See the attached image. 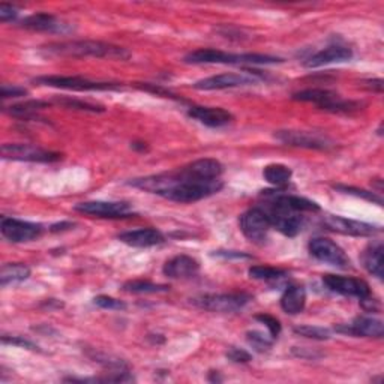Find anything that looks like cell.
<instances>
[{"label": "cell", "instance_id": "6da1fadb", "mask_svg": "<svg viewBox=\"0 0 384 384\" xmlns=\"http://www.w3.org/2000/svg\"><path fill=\"white\" fill-rule=\"evenodd\" d=\"M129 185L176 203L200 201L217 194L224 186L221 179L207 180L200 177L191 165L179 168L177 172L172 173L134 179Z\"/></svg>", "mask_w": 384, "mask_h": 384}, {"label": "cell", "instance_id": "7a4b0ae2", "mask_svg": "<svg viewBox=\"0 0 384 384\" xmlns=\"http://www.w3.org/2000/svg\"><path fill=\"white\" fill-rule=\"evenodd\" d=\"M49 56L60 58H108V59H128L129 51L117 45L101 41H66L56 42L44 47Z\"/></svg>", "mask_w": 384, "mask_h": 384}, {"label": "cell", "instance_id": "3957f363", "mask_svg": "<svg viewBox=\"0 0 384 384\" xmlns=\"http://www.w3.org/2000/svg\"><path fill=\"white\" fill-rule=\"evenodd\" d=\"M185 62L192 65L229 63V65H275L282 62L279 58L267 54H231L215 49H198L185 56Z\"/></svg>", "mask_w": 384, "mask_h": 384}, {"label": "cell", "instance_id": "277c9868", "mask_svg": "<svg viewBox=\"0 0 384 384\" xmlns=\"http://www.w3.org/2000/svg\"><path fill=\"white\" fill-rule=\"evenodd\" d=\"M293 99L300 101V103L315 104L319 108L331 111V113H344V115L357 111L360 108L359 103L344 99L338 94L331 92V90H326V89L300 90V92L293 95Z\"/></svg>", "mask_w": 384, "mask_h": 384}, {"label": "cell", "instance_id": "5b68a950", "mask_svg": "<svg viewBox=\"0 0 384 384\" xmlns=\"http://www.w3.org/2000/svg\"><path fill=\"white\" fill-rule=\"evenodd\" d=\"M251 299L246 293H230V295H203L191 302L197 308L212 312H236L243 309Z\"/></svg>", "mask_w": 384, "mask_h": 384}, {"label": "cell", "instance_id": "8992f818", "mask_svg": "<svg viewBox=\"0 0 384 384\" xmlns=\"http://www.w3.org/2000/svg\"><path fill=\"white\" fill-rule=\"evenodd\" d=\"M35 82L44 86H50L56 89L65 90H77V92H98V90H120V84L117 83H101L92 82L83 77H65V75H45L35 78Z\"/></svg>", "mask_w": 384, "mask_h": 384}, {"label": "cell", "instance_id": "52a82bcc", "mask_svg": "<svg viewBox=\"0 0 384 384\" xmlns=\"http://www.w3.org/2000/svg\"><path fill=\"white\" fill-rule=\"evenodd\" d=\"M275 139L287 146H295V148L314 149V151H329L333 148V141L319 132L309 131H278Z\"/></svg>", "mask_w": 384, "mask_h": 384}, {"label": "cell", "instance_id": "ba28073f", "mask_svg": "<svg viewBox=\"0 0 384 384\" xmlns=\"http://www.w3.org/2000/svg\"><path fill=\"white\" fill-rule=\"evenodd\" d=\"M239 227L248 241L262 245L266 242L272 225H270L267 215L262 209L252 207L242 215L239 219Z\"/></svg>", "mask_w": 384, "mask_h": 384}, {"label": "cell", "instance_id": "9c48e42d", "mask_svg": "<svg viewBox=\"0 0 384 384\" xmlns=\"http://www.w3.org/2000/svg\"><path fill=\"white\" fill-rule=\"evenodd\" d=\"M77 212L96 218L119 219L132 217L134 212L129 203L125 201H84L74 207Z\"/></svg>", "mask_w": 384, "mask_h": 384}, {"label": "cell", "instance_id": "30bf717a", "mask_svg": "<svg viewBox=\"0 0 384 384\" xmlns=\"http://www.w3.org/2000/svg\"><path fill=\"white\" fill-rule=\"evenodd\" d=\"M2 158L4 160L26 162H56L62 160V155L44 151L32 144H4Z\"/></svg>", "mask_w": 384, "mask_h": 384}, {"label": "cell", "instance_id": "8fae6325", "mask_svg": "<svg viewBox=\"0 0 384 384\" xmlns=\"http://www.w3.org/2000/svg\"><path fill=\"white\" fill-rule=\"evenodd\" d=\"M258 71H245L243 74H233V72H225L219 75H213L203 78V80L197 82L194 84L198 90H222V89H233V87H241V86H250L255 84L258 82Z\"/></svg>", "mask_w": 384, "mask_h": 384}, {"label": "cell", "instance_id": "7c38bea8", "mask_svg": "<svg viewBox=\"0 0 384 384\" xmlns=\"http://www.w3.org/2000/svg\"><path fill=\"white\" fill-rule=\"evenodd\" d=\"M308 248L309 254L314 258H317L319 262L343 269L350 266V258L347 257L343 248L331 239H326V237H315V239L309 242Z\"/></svg>", "mask_w": 384, "mask_h": 384}, {"label": "cell", "instance_id": "4fadbf2b", "mask_svg": "<svg viewBox=\"0 0 384 384\" xmlns=\"http://www.w3.org/2000/svg\"><path fill=\"white\" fill-rule=\"evenodd\" d=\"M321 224L327 230L345 234V236H354V237H371L380 233V227L366 222H360L354 219H347L343 217H335V215H327L323 218Z\"/></svg>", "mask_w": 384, "mask_h": 384}, {"label": "cell", "instance_id": "5bb4252c", "mask_svg": "<svg viewBox=\"0 0 384 384\" xmlns=\"http://www.w3.org/2000/svg\"><path fill=\"white\" fill-rule=\"evenodd\" d=\"M323 284L333 293L343 296L357 297L364 300L371 296V288L365 281L350 276H340V275H324Z\"/></svg>", "mask_w": 384, "mask_h": 384}, {"label": "cell", "instance_id": "9a60e30c", "mask_svg": "<svg viewBox=\"0 0 384 384\" xmlns=\"http://www.w3.org/2000/svg\"><path fill=\"white\" fill-rule=\"evenodd\" d=\"M0 230H2V234L8 241L14 243H23L38 239L44 231L42 225L39 224L20 221L15 218H4L2 224H0Z\"/></svg>", "mask_w": 384, "mask_h": 384}, {"label": "cell", "instance_id": "2e32d148", "mask_svg": "<svg viewBox=\"0 0 384 384\" xmlns=\"http://www.w3.org/2000/svg\"><path fill=\"white\" fill-rule=\"evenodd\" d=\"M21 27L33 32H45V33H68L72 27L68 23L62 21L56 15L47 13H38L26 17L20 23Z\"/></svg>", "mask_w": 384, "mask_h": 384}, {"label": "cell", "instance_id": "e0dca14e", "mask_svg": "<svg viewBox=\"0 0 384 384\" xmlns=\"http://www.w3.org/2000/svg\"><path fill=\"white\" fill-rule=\"evenodd\" d=\"M338 333L364 338H381L384 335V326L380 320L372 317H357L350 324L335 326Z\"/></svg>", "mask_w": 384, "mask_h": 384}, {"label": "cell", "instance_id": "ac0fdd59", "mask_svg": "<svg viewBox=\"0 0 384 384\" xmlns=\"http://www.w3.org/2000/svg\"><path fill=\"white\" fill-rule=\"evenodd\" d=\"M188 116L196 119L197 122L203 123L209 128H222L227 127L233 122V115L230 111L219 108V107H191L188 110Z\"/></svg>", "mask_w": 384, "mask_h": 384}, {"label": "cell", "instance_id": "d6986e66", "mask_svg": "<svg viewBox=\"0 0 384 384\" xmlns=\"http://www.w3.org/2000/svg\"><path fill=\"white\" fill-rule=\"evenodd\" d=\"M162 272L172 279L194 278L200 272V263L189 255H176L164 264Z\"/></svg>", "mask_w": 384, "mask_h": 384}, {"label": "cell", "instance_id": "ffe728a7", "mask_svg": "<svg viewBox=\"0 0 384 384\" xmlns=\"http://www.w3.org/2000/svg\"><path fill=\"white\" fill-rule=\"evenodd\" d=\"M117 239L132 248H152L164 242V234L156 229H139L120 233Z\"/></svg>", "mask_w": 384, "mask_h": 384}, {"label": "cell", "instance_id": "44dd1931", "mask_svg": "<svg viewBox=\"0 0 384 384\" xmlns=\"http://www.w3.org/2000/svg\"><path fill=\"white\" fill-rule=\"evenodd\" d=\"M353 58V51L352 49L344 47V45H331L319 53L312 54L311 58L305 62V66L307 68H320L324 65H331V63H341L347 62Z\"/></svg>", "mask_w": 384, "mask_h": 384}, {"label": "cell", "instance_id": "7402d4cb", "mask_svg": "<svg viewBox=\"0 0 384 384\" xmlns=\"http://www.w3.org/2000/svg\"><path fill=\"white\" fill-rule=\"evenodd\" d=\"M307 305V291L300 286L288 287L281 297V308L290 315L300 314Z\"/></svg>", "mask_w": 384, "mask_h": 384}, {"label": "cell", "instance_id": "603a6c76", "mask_svg": "<svg viewBox=\"0 0 384 384\" xmlns=\"http://www.w3.org/2000/svg\"><path fill=\"white\" fill-rule=\"evenodd\" d=\"M383 243L380 241L368 245L362 252V263L368 272L378 279H383Z\"/></svg>", "mask_w": 384, "mask_h": 384}, {"label": "cell", "instance_id": "cb8c5ba5", "mask_svg": "<svg viewBox=\"0 0 384 384\" xmlns=\"http://www.w3.org/2000/svg\"><path fill=\"white\" fill-rule=\"evenodd\" d=\"M30 276V269L23 263H9L0 269V286L6 287L15 282H23Z\"/></svg>", "mask_w": 384, "mask_h": 384}, {"label": "cell", "instance_id": "d4e9b609", "mask_svg": "<svg viewBox=\"0 0 384 384\" xmlns=\"http://www.w3.org/2000/svg\"><path fill=\"white\" fill-rule=\"evenodd\" d=\"M263 176L270 185L274 186H284L290 182L293 176L291 168L282 164H270L263 170Z\"/></svg>", "mask_w": 384, "mask_h": 384}, {"label": "cell", "instance_id": "484cf974", "mask_svg": "<svg viewBox=\"0 0 384 384\" xmlns=\"http://www.w3.org/2000/svg\"><path fill=\"white\" fill-rule=\"evenodd\" d=\"M170 290L164 284H153L151 281H129L123 286V291L134 293V295H153V293H165Z\"/></svg>", "mask_w": 384, "mask_h": 384}, {"label": "cell", "instance_id": "4316f807", "mask_svg": "<svg viewBox=\"0 0 384 384\" xmlns=\"http://www.w3.org/2000/svg\"><path fill=\"white\" fill-rule=\"evenodd\" d=\"M248 274L252 279L257 281H266V282H272L278 281L287 276V272L284 269H278L272 266H252L248 270Z\"/></svg>", "mask_w": 384, "mask_h": 384}, {"label": "cell", "instance_id": "83f0119b", "mask_svg": "<svg viewBox=\"0 0 384 384\" xmlns=\"http://www.w3.org/2000/svg\"><path fill=\"white\" fill-rule=\"evenodd\" d=\"M49 104L47 103H42V101H29V103H25V104H15V105H11L6 111L9 113V115H13L15 117H21V119H30L37 115V113L47 107Z\"/></svg>", "mask_w": 384, "mask_h": 384}, {"label": "cell", "instance_id": "f1b7e54d", "mask_svg": "<svg viewBox=\"0 0 384 384\" xmlns=\"http://www.w3.org/2000/svg\"><path fill=\"white\" fill-rule=\"evenodd\" d=\"M282 198H284V201L287 203V205L293 210H296L299 213H303V212H320V206L317 205V203H314V201H311L308 198H305V197L293 196V194H288V192L282 191Z\"/></svg>", "mask_w": 384, "mask_h": 384}, {"label": "cell", "instance_id": "f546056e", "mask_svg": "<svg viewBox=\"0 0 384 384\" xmlns=\"http://www.w3.org/2000/svg\"><path fill=\"white\" fill-rule=\"evenodd\" d=\"M295 333L305 338H309V340H317V341H326L331 338L329 329H324V327H320V326H309V324L295 327Z\"/></svg>", "mask_w": 384, "mask_h": 384}, {"label": "cell", "instance_id": "4dcf8cb0", "mask_svg": "<svg viewBox=\"0 0 384 384\" xmlns=\"http://www.w3.org/2000/svg\"><path fill=\"white\" fill-rule=\"evenodd\" d=\"M246 340L260 353L267 352V350L272 347V344H274V338H267L266 335H263L262 332H257V331L248 332L246 333Z\"/></svg>", "mask_w": 384, "mask_h": 384}, {"label": "cell", "instance_id": "1f68e13d", "mask_svg": "<svg viewBox=\"0 0 384 384\" xmlns=\"http://www.w3.org/2000/svg\"><path fill=\"white\" fill-rule=\"evenodd\" d=\"M58 104L65 105L68 108L82 110V111H90V113H103V111H105V108L103 105H95V104L83 103V101L72 99V98H60V99H58Z\"/></svg>", "mask_w": 384, "mask_h": 384}, {"label": "cell", "instance_id": "d6a6232c", "mask_svg": "<svg viewBox=\"0 0 384 384\" xmlns=\"http://www.w3.org/2000/svg\"><path fill=\"white\" fill-rule=\"evenodd\" d=\"M335 189L345 192V194H350V196H356V197H360V198H365L368 201L377 203V205H380V206L383 205L381 197H377L374 192H369V191H365V189H357V188H353V186H344V185H336Z\"/></svg>", "mask_w": 384, "mask_h": 384}, {"label": "cell", "instance_id": "836d02e7", "mask_svg": "<svg viewBox=\"0 0 384 384\" xmlns=\"http://www.w3.org/2000/svg\"><path fill=\"white\" fill-rule=\"evenodd\" d=\"M255 320L260 321V323H263L267 327L269 333H270V336L274 338V340H276V338L279 336V333H281V323H279V320H276L275 317H272V315H269V314H258V315H255Z\"/></svg>", "mask_w": 384, "mask_h": 384}, {"label": "cell", "instance_id": "e575fe53", "mask_svg": "<svg viewBox=\"0 0 384 384\" xmlns=\"http://www.w3.org/2000/svg\"><path fill=\"white\" fill-rule=\"evenodd\" d=\"M94 303L96 305V307L99 308H103V309H125L127 308V305L117 300V299H113L110 296H98L94 299Z\"/></svg>", "mask_w": 384, "mask_h": 384}, {"label": "cell", "instance_id": "d590c367", "mask_svg": "<svg viewBox=\"0 0 384 384\" xmlns=\"http://www.w3.org/2000/svg\"><path fill=\"white\" fill-rule=\"evenodd\" d=\"M227 357L231 360V362H236V364H248L252 360V356L245 352V350L242 348H237V347H231L229 352H227Z\"/></svg>", "mask_w": 384, "mask_h": 384}, {"label": "cell", "instance_id": "8d00e7d4", "mask_svg": "<svg viewBox=\"0 0 384 384\" xmlns=\"http://www.w3.org/2000/svg\"><path fill=\"white\" fill-rule=\"evenodd\" d=\"M29 92L27 89L21 87V86H11V84H4L2 86V90H0V95H2L4 99H8V98H21V96H26Z\"/></svg>", "mask_w": 384, "mask_h": 384}, {"label": "cell", "instance_id": "74e56055", "mask_svg": "<svg viewBox=\"0 0 384 384\" xmlns=\"http://www.w3.org/2000/svg\"><path fill=\"white\" fill-rule=\"evenodd\" d=\"M137 87L146 90V92H152V94H156V95H161V96H167V98H173L176 99V96L170 92V90L167 89H162L160 86H155V84H149V83H144V84H137Z\"/></svg>", "mask_w": 384, "mask_h": 384}, {"label": "cell", "instance_id": "f35d334b", "mask_svg": "<svg viewBox=\"0 0 384 384\" xmlns=\"http://www.w3.org/2000/svg\"><path fill=\"white\" fill-rule=\"evenodd\" d=\"M2 343L4 344H11V345H20V347H25V348H29V350H38V347L35 344H32L30 341L27 340H23V338L20 336H4L2 338Z\"/></svg>", "mask_w": 384, "mask_h": 384}, {"label": "cell", "instance_id": "ab89813d", "mask_svg": "<svg viewBox=\"0 0 384 384\" xmlns=\"http://www.w3.org/2000/svg\"><path fill=\"white\" fill-rule=\"evenodd\" d=\"M17 15H18V13H17V9L14 6L6 5V4L0 5V20H2L4 23L15 20Z\"/></svg>", "mask_w": 384, "mask_h": 384}, {"label": "cell", "instance_id": "60d3db41", "mask_svg": "<svg viewBox=\"0 0 384 384\" xmlns=\"http://www.w3.org/2000/svg\"><path fill=\"white\" fill-rule=\"evenodd\" d=\"M213 255L227 258V260H230V258H237V260H239V258H251L250 255H246L245 252H237V251H215Z\"/></svg>", "mask_w": 384, "mask_h": 384}, {"label": "cell", "instance_id": "b9f144b4", "mask_svg": "<svg viewBox=\"0 0 384 384\" xmlns=\"http://www.w3.org/2000/svg\"><path fill=\"white\" fill-rule=\"evenodd\" d=\"M365 86L371 90H376V92H381L383 80H380V78H377V80H368V82H365Z\"/></svg>", "mask_w": 384, "mask_h": 384}, {"label": "cell", "instance_id": "7bdbcfd3", "mask_svg": "<svg viewBox=\"0 0 384 384\" xmlns=\"http://www.w3.org/2000/svg\"><path fill=\"white\" fill-rule=\"evenodd\" d=\"M212 374H213V377H210V376H209V381H212V383H215V381H222V378L219 377V374H218V372H215V371H212Z\"/></svg>", "mask_w": 384, "mask_h": 384}]
</instances>
